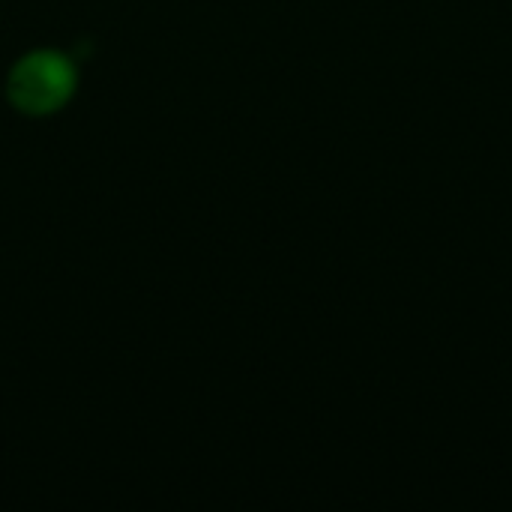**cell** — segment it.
Listing matches in <instances>:
<instances>
[{
	"label": "cell",
	"mask_w": 512,
	"mask_h": 512,
	"mask_svg": "<svg viewBox=\"0 0 512 512\" xmlns=\"http://www.w3.org/2000/svg\"><path fill=\"white\" fill-rule=\"evenodd\" d=\"M78 87V69L69 54L57 48H39L24 54L6 81V96L15 111L45 117L60 111Z\"/></svg>",
	"instance_id": "6da1fadb"
}]
</instances>
